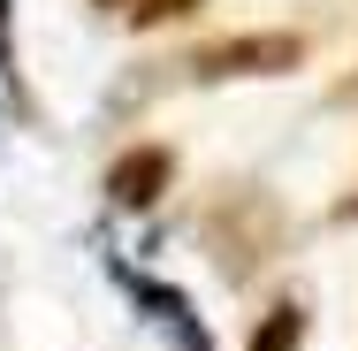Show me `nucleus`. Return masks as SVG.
Wrapping results in <instances>:
<instances>
[{
    "label": "nucleus",
    "instance_id": "nucleus-1",
    "mask_svg": "<svg viewBox=\"0 0 358 351\" xmlns=\"http://www.w3.org/2000/svg\"><path fill=\"white\" fill-rule=\"evenodd\" d=\"M282 237H289V221L275 207V191H259V184H221V199L199 214V245L229 282H252L282 252Z\"/></svg>",
    "mask_w": 358,
    "mask_h": 351
},
{
    "label": "nucleus",
    "instance_id": "nucleus-2",
    "mask_svg": "<svg viewBox=\"0 0 358 351\" xmlns=\"http://www.w3.org/2000/svg\"><path fill=\"white\" fill-rule=\"evenodd\" d=\"M176 69H183V84H267V76H297L305 69V31H229V39L191 46Z\"/></svg>",
    "mask_w": 358,
    "mask_h": 351
},
{
    "label": "nucleus",
    "instance_id": "nucleus-3",
    "mask_svg": "<svg viewBox=\"0 0 358 351\" xmlns=\"http://www.w3.org/2000/svg\"><path fill=\"white\" fill-rule=\"evenodd\" d=\"M107 275H115V290H122V298H130V305H138L176 351H214V329L199 321L191 290H176V282H160V275H138L130 260H107Z\"/></svg>",
    "mask_w": 358,
    "mask_h": 351
},
{
    "label": "nucleus",
    "instance_id": "nucleus-4",
    "mask_svg": "<svg viewBox=\"0 0 358 351\" xmlns=\"http://www.w3.org/2000/svg\"><path fill=\"white\" fill-rule=\"evenodd\" d=\"M99 191H107L115 214H152L168 191H176V153H168V145H122V153L107 160Z\"/></svg>",
    "mask_w": 358,
    "mask_h": 351
},
{
    "label": "nucleus",
    "instance_id": "nucleus-5",
    "mask_svg": "<svg viewBox=\"0 0 358 351\" xmlns=\"http://www.w3.org/2000/svg\"><path fill=\"white\" fill-rule=\"evenodd\" d=\"M0 99L38 123V92H31V69H23V31H15V0H0Z\"/></svg>",
    "mask_w": 358,
    "mask_h": 351
},
{
    "label": "nucleus",
    "instance_id": "nucleus-6",
    "mask_svg": "<svg viewBox=\"0 0 358 351\" xmlns=\"http://www.w3.org/2000/svg\"><path fill=\"white\" fill-rule=\"evenodd\" d=\"M305 329H313V321H305V305H297V298H275V305L252 321L244 351H305Z\"/></svg>",
    "mask_w": 358,
    "mask_h": 351
},
{
    "label": "nucleus",
    "instance_id": "nucleus-7",
    "mask_svg": "<svg viewBox=\"0 0 358 351\" xmlns=\"http://www.w3.org/2000/svg\"><path fill=\"white\" fill-rule=\"evenodd\" d=\"M206 0H130L122 8V23L130 31H160V23H183V15H199Z\"/></svg>",
    "mask_w": 358,
    "mask_h": 351
},
{
    "label": "nucleus",
    "instance_id": "nucleus-8",
    "mask_svg": "<svg viewBox=\"0 0 358 351\" xmlns=\"http://www.w3.org/2000/svg\"><path fill=\"white\" fill-rule=\"evenodd\" d=\"M92 8H130V0H92Z\"/></svg>",
    "mask_w": 358,
    "mask_h": 351
}]
</instances>
